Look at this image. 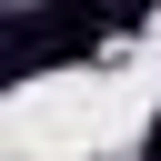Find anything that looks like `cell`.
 Instances as JSON below:
<instances>
[{
	"mask_svg": "<svg viewBox=\"0 0 161 161\" xmlns=\"http://www.w3.org/2000/svg\"><path fill=\"white\" fill-rule=\"evenodd\" d=\"M141 161H161V111H151V131H141Z\"/></svg>",
	"mask_w": 161,
	"mask_h": 161,
	"instance_id": "cell-1",
	"label": "cell"
}]
</instances>
